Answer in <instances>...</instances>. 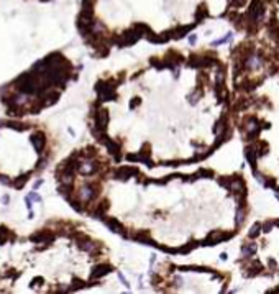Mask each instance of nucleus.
<instances>
[{
    "label": "nucleus",
    "instance_id": "obj_2",
    "mask_svg": "<svg viewBox=\"0 0 279 294\" xmlns=\"http://www.w3.org/2000/svg\"><path fill=\"white\" fill-rule=\"evenodd\" d=\"M30 240L35 242V243H43V245H48L54 240V233L46 230V232H36L33 235H30Z\"/></svg>",
    "mask_w": 279,
    "mask_h": 294
},
{
    "label": "nucleus",
    "instance_id": "obj_4",
    "mask_svg": "<svg viewBox=\"0 0 279 294\" xmlns=\"http://www.w3.org/2000/svg\"><path fill=\"white\" fill-rule=\"evenodd\" d=\"M8 237L12 238V242L15 240V235H13V233H12L5 225H0V245H5L7 240H8Z\"/></svg>",
    "mask_w": 279,
    "mask_h": 294
},
{
    "label": "nucleus",
    "instance_id": "obj_11",
    "mask_svg": "<svg viewBox=\"0 0 279 294\" xmlns=\"http://www.w3.org/2000/svg\"><path fill=\"white\" fill-rule=\"evenodd\" d=\"M41 184H43V179H38V181L35 183V186H33V191H35V189H38V188L41 186Z\"/></svg>",
    "mask_w": 279,
    "mask_h": 294
},
{
    "label": "nucleus",
    "instance_id": "obj_3",
    "mask_svg": "<svg viewBox=\"0 0 279 294\" xmlns=\"http://www.w3.org/2000/svg\"><path fill=\"white\" fill-rule=\"evenodd\" d=\"M0 127H8L16 130V132H25V130H28L30 125L21 122V120H0Z\"/></svg>",
    "mask_w": 279,
    "mask_h": 294
},
{
    "label": "nucleus",
    "instance_id": "obj_12",
    "mask_svg": "<svg viewBox=\"0 0 279 294\" xmlns=\"http://www.w3.org/2000/svg\"><path fill=\"white\" fill-rule=\"evenodd\" d=\"M10 202V197H8V196H3V197H2V204H8Z\"/></svg>",
    "mask_w": 279,
    "mask_h": 294
},
{
    "label": "nucleus",
    "instance_id": "obj_5",
    "mask_svg": "<svg viewBox=\"0 0 279 294\" xmlns=\"http://www.w3.org/2000/svg\"><path fill=\"white\" fill-rule=\"evenodd\" d=\"M31 176V171L30 172H25L23 176H20V178H16L15 179V183H12V186L15 189H21V188H25V184H26V179Z\"/></svg>",
    "mask_w": 279,
    "mask_h": 294
},
{
    "label": "nucleus",
    "instance_id": "obj_6",
    "mask_svg": "<svg viewBox=\"0 0 279 294\" xmlns=\"http://www.w3.org/2000/svg\"><path fill=\"white\" fill-rule=\"evenodd\" d=\"M46 164H48V158H46V156H41L40 159H38V163H36L35 169H36V171H40V169H43Z\"/></svg>",
    "mask_w": 279,
    "mask_h": 294
},
{
    "label": "nucleus",
    "instance_id": "obj_9",
    "mask_svg": "<svg viewBox=\"0 0 279 294\" xmlns=\"http://www.w3.org/2000/svg\"><path fill=\"white\" fill-rule=\"evenodd\" d=\"M30 197H31V201H35V202H41V197L35 192V191H33V192L30 194Z\"/></svg>",
    "mask_w": 279,
    "mask_h": 294
},
{
    "label": "nucleus",
    "instance_id": "obj_8",
    "mask_svg": "<svg viewBox=\"0 0 279 294\" xmlns=\"http://www.w3.org/2000/svg\"><path fill=\"white\" fill-rule=\"evenodd\" d=\"M25 204H26V209H28V210H31V207H33V201H31L30 196H28V197H25Z\"/></svg>",
    "mask_w": 279,
    "mask_h": 294
},
{
    "label": "nucleus",
    "instance_id": "obj_10",
    "mask_svg": "<svg viewBox=\"0 0 279 294\" xmlns=\"http://www.w3.org/2000/svg\"><path fill=\"white\" fill-rule=\"evenodd\" d=\"M41 283H43V278H36V279L31 281V286H35V284H41Z\"/></svg>",
    "mask_w": 279,
    "mask_h": 294
},
{
    "label": "nucleus",
    "instance_id": "obj_7",
    "mask_svg": "<svg viewBox=\"0 0 279 294\" xmlns=\"http://www.w3.org/2000/svg\"><path fill=\"white\" fill-rule=\"evenodd\" d=\"M0 183L2 184H12V179L7 174H0Z\"/></svg>",
    "mask_w": 279,
    "mask_h": 294
},
{
    "label": "nucleus",
    "instance_id": "obj_1",
    "mask_svg": "<svg viewBox=\"0 0 279 294\" xmlns=\"http://www.w3.org/2000/svg\"><path fill=\"white\" fill-rule=\"evenodd\" d=\"M31 145H33L36 153H41L46 146V135L43 132H40V130H36V132L31 135Z\"/></svg>",
    "mask_w": 279,
    "mask_h": 294
}]
</instances>
